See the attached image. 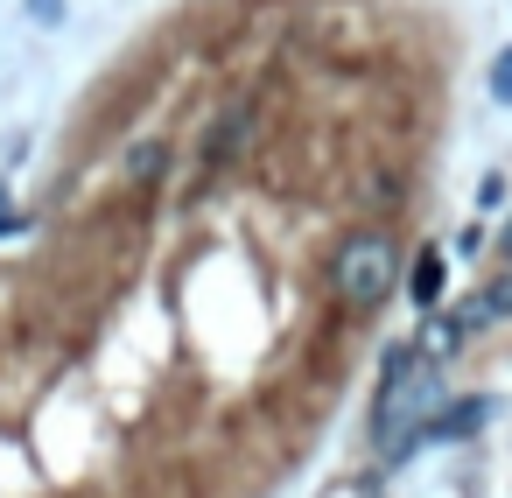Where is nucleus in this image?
I'll return each mask as SVG.
<instances>
[{
    "label": "nucleus",
    "instance_id": "f257e3e1",
    "mask_svg": "<svg viewBox=\"0 0 512 498\" xmlns=\"http://www.w3.org/2000/svg\"><path fill=\"white\" fill-rule=\"evenodd\" d=\"M442 407H449L442 372L428 358H414V344L386 351V379H379V400H372V442H379V456H393V463L414 456L421 449V428Z\"/></svg>",
    "mask_w": 512,
    "mask_h": 498
},
{
    "label": "nucleus",
    "instance_id": "9d476101",
    "mask_svg": "<svg viewBox=\"0 0 512 498\" xmlns=\"http://www.w3.org/2000/svg\"><path fill=\"white\" fill-rule=\"evenodd\" d=\"M8 232H22V211L8 204V190H0V239H8Z\"/></svg>",
    "mask_w": 512,
    "mask_h": 498
},
{
    "label": "nucleus",
    "instance_id": "20e7f679",
    "mask_svg": "<svg viewBox=\"0 0 512 498\" xmlns=\"http://www.w3.org/2000/svg\"><path fill=\"white\" fill-rule=\"evenodd\" d=\"M442 274H449V267H442V246H421V253H414V274H407V295H414L421 309H435V302H442Z\"/></svg>",
    "mask_w": 512,
    "mask_h": 498
},
{
    "label": "nucleus",
    "instance_id": "6e6552de",
    "mask_svg": "<svg viewBox=\"0 0 512 498\" xmlns=\"http://www.w3.org/2000/svg\"><path fill=\"white\" fill-rule=\"evenodd\" d=\"M484 309H491V323H505L512 316V281H491L484 288Z\"/></svg>",
    "mask_w": 512,
    "mask_h": 498
},
{
    "label": "nucleus",
    "instance_id": "39448f33",
    "mask_svg": "<svg viewBox=\"0 0 512 498\" xmlns=\"http://www.w3.org/2000/svg\"><path fill=\"white\" fill-rule=\"evenodd\" d=\"M162 169H169V141H134V148H127V183H134V190H155Z\"/></svg>",
    "mask_w": 512,
    "mask_h": 498
},
{
    "label": "nucleus",
    "instance_id": "423d86ee",
    "mask_svg": "<svg viewBox=\"0 0 512 498\" xmlns=\"http://www.w3.org/2000/svg\"><path fill=\"white\" fill-rule=\"evenodd\" d=\"M484 414H491L484 400H463V407H442V414H435V421L421 428V442H456V435H470V428H477Z\"/></svg>",
    "mask_w": 512,
    "mask_h": 498
},
{
    "label": "nucleus",
    "instance_id": "1a4fd4ad",
    "mask_svg": "<svg viewBox=\"0 0 512 498\" xmlns=\"http://www.w3.org/2000/svg\"><path fill=\"white\" fill-rule=\"evenodd\" d=\"M57 15H64V0H29V22L36 29H57Z\"/></svg>",
    "mask_w": 512,
    "mask_h": 498
},
{
    "label": "nucleus",
    "instance_id": "9b49d317",
    "mask_svg": "<svg viewBox=\"0 0 512 498\" xmlns=\"http://www.w3.org/2000/svg\"><path fill=\"white\" fill-rule=\"evenodd\" d=\"M498 253H505V260H512V218H505V232H498Z\"/></svg>",
    "mask_w": 512,
    "mask_h": 498
},
{
    "label": "nucleus",
    "instance_id": "0eeeda50",
    "mask_svg": "<svg viewBox=\"0 0 512 498\" xmlns=\"http://www.w3.org/2000/svg\"><path fill=\"white\" fill-rule=\"evenodd\" d=\"M491 99H498V106H512V50H505V57H491Z\"/></svg>",
    "mask_w": 512,
    "mask_h": 498
},
{
    "label": "nucleus",
    "instance_id": "7ed1b4c3",
    "mask_svg": "<svg viewBox=\"0 0 512 498\" xmlns=\"http://www.w3.org/2000/svg\"><path fill=\"white\" fill-rule=\"evenodd\" d=\"M246 141H253V106H232V113H218L211 141H204V169H225L232 155H246Z\"/></svg>",
    "mask_w": 512,
    "mask_h": 498
},
{
    "label": "nucleus",
    "instance_id": "f03ea898",
    "mask_svg": "<svg viewBox=\"0 0 512 498\" xmlns=\"http://www.w3.org/2000/svg\"><path fill=\"white\" fill-rule=\"evenodd\" d=\"M330 288L344 309H379L400 288V246L386 232H351L330 260Z\"/></svg>",
    "mask_w": 512,
    "mask_h": 498
}]
</instances>
